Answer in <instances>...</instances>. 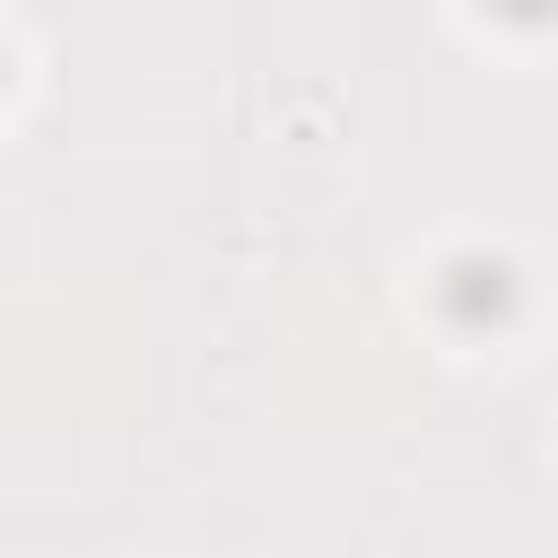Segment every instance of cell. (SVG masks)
Masks as SVG:
<instances>
[{"instance_id": "1", "label": "cell", "mask_w": 558, "mask_h": 558, "mask_svg": "<svg viewBox=\"0 0 558 558\" xmlns=\"http://www.w3.org/2000/svg\"><path fill=\"white\" fill-rule=\"evenodd\" d=\"M514 262L506 253H453L445 262V279H436V305H445V323L453 331H497V323H514Z\"/></svg>"}]
</instances>
